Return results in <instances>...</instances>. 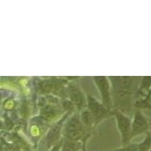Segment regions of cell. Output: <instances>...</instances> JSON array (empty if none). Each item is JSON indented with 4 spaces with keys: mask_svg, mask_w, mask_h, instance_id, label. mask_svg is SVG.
Wrapping results in <instances>:
<instances>
[{
    "mask_svg": "<svg viewBox=\"0 0 151 151\" xmlns=\"http://www.w3.org/2000/svg\"><path fill=\"white\" fill-rule=\"evenodd\" d=\"M91 129H87L82 124L80 113L78 111L73 113L67 119L62 130V137L72 142H81L85 150L86 142L91 136Z\"/></svg>",
    "mask_w": 151,
    "mask_h": 151,
    "instance_id": "1",
    "label": "cell"
},
{
    "mask_svg": "<svg viewBox=\"0 0 151 151\" xmlns=\"http://www.w3.org/2000/svg\"><path fill=\"white\" fill-rule=\"evenodd\" d=\"M72 114L73 112L70 111L66 112L64 116L60 117L58 121H56L53 124V126L47 131V133L42 137L40 142L39 151H49L63 138L61 136H62L64 124Z\"/></svg>",
    "mask_w": 151,
    "mask_h": 151,
    "instance_id": "2",
    "label": "cell"
},
{
    "mask_svg": "<svg viewBox=\"0 0 151 151\" xmlns=\"http://www.w3.org/2000/svg\"><path fill=\"white\" fill-rule=\"evenodd\" d=\"M112 115L116 118V126L121 136L122 144L123 146L127 145L131 141L132 118L118 111H112Z\"/></svg>",
    "mask_w": 151,
    "mask_h": 151,
    "instance_id": "3",
    "label": "cell"
},
{
    "mask_svg": "<svg viewBox=\"0 0 151 151\" xmlns=\"http://www.w3.org/2000/svg\"><path fill=\"white\" fill-rule=\"evenodd\" d=\"M93 80L100 94L101 103L109 111H113L112 92H111V85L109 80V77L97 76V77H93Z\"/></svg>",
    "mask_w": 151,
    "mask_h": 151,
    "instance_id": "4",
    "label": "cell"
},
{
    "mask_svg": "<svg viewBox=\"0 0 151 151\" xmlns=\"http://www.w3.org/2000/svg\"><path fill=\"white\" fill-rule=\"evenodd\" d=\"M109 80L111 81V89L124 90L137 94L142 77L119 76V77H109Z\"/></svg>",
    "mask_w": 151,
    "mask_h": 151,
    "instance_id": "5",
    "label": "cell"
},
{
    "mask_svg": "<svg viewBox=\"0 0 151 151\" xmlns=\"http://www.w3.org/2000/svg\"><path fill=\"white\" fill-rule=\"evenodd\" d=\"M86 108L92 113L96 124L112 114V111H109L101 102L98 101L92 94L86 95Z\"/></svg>",
    "mask_w": 151,
    "mask_h": 151,
    "instance_id": "6",
    "label": "cell"
},
{
    "mask_svg": "<svg viewBox=\"0 0 151 151\" xmlns=\"http://www.w3.org/2000/svg\"><path fill=\"white\" fill-rule=\"evenodd\" d=\"M150 129V120L142 112V111L134 109L132 117V129H131V139L142 135L143 133L149 132Z\"/></svg>",
    "mask_w": 151,
    "mask_h": 151,
    "instance_id": "7",
    "label": "cell"
},
{
    "mask_svg": "<svg viewBox=\"0 0 151 151\" xmlns=\"http://www.w3.org/2000/svg\"><path fill=\"white\" fill-rule=\"evenodd\" d=\"M67 97L68 100L74 105L78 112L86 108V97L81 89L74 83H68L67 86Z\"/></svg>",
    "mask_w": 151,
    "mask_h": 151,
    "instance_id": "8",
    "label": "cell"
},
{
    "mask_svg": "<svg viewBox=\"0 0 151 151\" xmlns=\"http://www.w3.org/2000/svg\"><path fill=\"white\" fill-rule=\"evenodd\" d=\"M80 113V117H81V120L82 124L89 129H93V127L96 125V122H95V119L92 115V113L87 110V108L82 110Z\"/></svg>",
    "mask_w": 151,
    "mask_h": 151,
    "instance_id": "9",
    "label": "cell"
},
{
    "mask_svg": "<svg viewBox=\"0 0 151 151\" xmlns=\"http://www.w3.org/2000/svg\"><path fill=\"white\" fill-rule=\"evenodd\" d=\"M151 150V132H147L143 140L138 143L137 151H150Z\"/></svg>",
    "mask_w": 151,
    "mask_h": 151,
    "instance_id": "10",
    "label": "cell"
},
{
    "mask_svg": "<svg viewBox=\"0 0 151 151\" xmlns=\"http://www.w3.org/2000/svg\"><path fill=\"white\" fill-rule=\"evenodd\" d=\"M137 147H138V143H133V142H129L127 145H124L121 148H118L116 150H112L108 151H137Z\"/></svg>",
    "mask_w": 151,
    "mask_h": 151,
    "instance_id": "11",
    "label": "cell"
},
{
    "mask_svg": "<svg viewBox=\"0 0 151 151\" xmlns=\"http://www.w3.org/2000/svg\"><path fill=\"white\" fill-rule=\"evenodd\" d=\"M62 142H63V138L60 140L56 145H55L49 151H60L61 150V147H62Z\"/></svg>",
    "mask_w": 151,
    "mask_h": 151,
    "instance_id": "12",
    "label": "cell"
},
{
    "mask_svg": "<svg viewBox=\"0 0 151 151\" xmlns=\"http://www.w3.org/2000/svg\"><path fill=\"white\" fill-rule=\"evenodd\" d=\"M150 98H151V89H150V91L149 92V93H148V95H147V97H146L145 99H147L150 100Z\"/></svg>",
    "mask_w": 151,
    "mask_h": 151,
    "instance_id": "13",
    "label": "cell"
},
{
    "mask_svg": "<svg viewBox=\"0 0 151 151\" xmlns=\"http://www.w3.org/2000/svg\"><path fill=\"white\" fill-rule=\"evenodd\" d=\"M150 129H151V120L150 121Z\"/></svg>",
    "mask_w": 151,
    "mask_h": 151,
    "instance_id": "14",
    "label": "cell"
}]
</instances>
